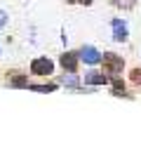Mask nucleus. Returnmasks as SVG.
Wrapping results in <instances>:
<instances>
[{
  "instance_id": "7",
  "label": "nucleus",
  "mask_w": 141,
  "mask_h": 146,
  "mask_svg": "<svg viewBox=\"0 0 141 146\" xmlns=\"http://www.w3.org/2000/svg\"><path fill=\"white\" fill-rule=\"evenodd\" d=\"M82 57L87 59L89 64H97V61H99V54H97V50H92V47H87V50H85V52H82Z\"/></svg>"
},
{
  "instance_id": "3",
  "label": "nucleus",
  "mask_w": 141,
  "mask_h": 146,
  "mask_svg": "<svg viewBox=\"0 0 141 146\" xmlns=\"http://www.w3.org/2000/svg\"><path fill=\"white\" fill-rule=\"evenodd\" d=\"M61 66L68 68L71 73H75L78 71V57H75V54H64L61 57Z\"/></svg>"
},
{
  "instance_id": "5",
  "label": "nucleus",
  "mask_w": 141,
  "mask_h": 146,
  "mask_svg": "<svg viewBox=\"0 0 141 146\" xmlns=\"http://www.w3.org/2000/svg\"><path fill=\"white\" fill-rule=\"evenodd\" d=\"M115 7H120V10H132V7L136 5V0H111Z\"/></svg>"
},
{
  "instance_id": "1",
  "label": "nucleus",
  "mask_w": 141,
  "mask_h": 146,
  "mask_svg": "<svg viewBox=\"0 0 141 146\" xmlns=\"http://www.w3.org/2000/svg\"><path fill=\"white\" fill-rule=\"evenodd\" d=\"M122 66H125L122 57H118V54H103V71H106V73L118 76V73L122 71Z\"/></svg>"
},
{
  "instance_id": "6",
  "label": "nucleus",
  "mask_w": 141,
  "mask_h": 146,
  "mask_svg": "<svg viewBox=\"0 0 141 146\" xmlns=\"http://www.w3.org/2000/svg\"><path fill=\"white\" fill-rule=\"evenodd\" d=\"M85 83H89V85H97V83H108V78L106 76H99V73H92V76L85 78Z\"/></svg>"
},
{
  "instance_id": "4",
  "label": "nucleus",
  "mask_w": 141,
  "mask_h": 146,
  "mask_svg": "<svg viewBox=\"0 0 141 146\" xmlns=\"http://www.w3.org/2000/svg\"><path fill=\"white\" fill-rule=\"evenodd\" d=\"M113 29H115V40H125L127 38V29L120 21H113Z\"/></svg>"
},
{
  "instance_id": "8",
  "label": "nucleus",
  "mask_w": 141,
  "mask_h": 146,
  "mask_svg": "<svg viewBox=\"0 0 141 146\" xmlns=\"http://www.w3.org/2000/svg\"><path fill=\"white\" fill-rule=\"evenodd\" d=\"M132 80H134L136 85H141V68H134V71H132Z\"/></svg>"
},
{
  "instance_id": "9",
  "label": "nucleus",
  "mask_w": 141,
  "mask_h": 146,
  "mask_svg": "<svg viewBox=\"0 0 141 146\" xmlns=\"http://www.w3.org/2000/svg\"><path fill=\"white\" fill-rule=\"evenodd\" d=\"M73 3H85V5H89L92 0H73Z\"/></svg>"
},
{
  "instance_id": "2",
  "label": "nucleus",
  "mask_w": 141,
  "mask_h": 146,
  "mask_svg": "<svg viewBox=\"0 0 141 146\" xmlns=\"http://www.w3.org/2000/svg\"><path fill=\"white\" fill-rule=\"evenodd\" d=\"M52 68H54V64L50 59H45V57L42 59H35L31 64V73H35V76H50Z\"/></svg>"
}]
</instances>
